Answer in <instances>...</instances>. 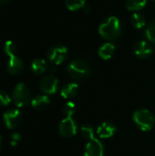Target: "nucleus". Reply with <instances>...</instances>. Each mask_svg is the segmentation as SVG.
<instances>
[{
    "instance_id": "dca6fc26",
    "label": "nucleus",
    "mask_w": 155,
    "mask_h": 156,
    "mask_svg": "<svg viewBox=\"0 0 155 156\" xmlns=\"http://www.w3.org/2000/svg\"><path fill=\"white\" fill-rule=\"evenodd\" d=\"M47 69H48V64L44 59L37 58L33 60V62L31 63V70L33 73L37 75L43 74L47 70Z\"/></svg>"
},
{
    "instance_id": "0eeeda50",
    "label": "nucleus",
    "mask_w": 155,
    "mask_h": 156,
    "mask_svg": "<svg viewBox=\"0 0 155 156\" xmlns=\"http://www.w3.org/2000/svg\"><path fill=\"white\" fill-rule=\"evenodd\" d=\"M39 87L45 94H54L58 89V80L54 75H47L41 80Z\"/></svg>"
},
{
    "instance_id": "ddd939ff",
    "label": "nucleus",
    "mask_w": 155,
    "mask_h": 156,
    "mask_svg": "<svg viewBox=\"0 0 155 156\" xmlns=\"http://www.w3.org/2000/svg\"><path fill=\"white\" fill-rule=\"evenodd\" d=\"M79 85L76 82H69L65 84L60 90V95L64 99H71L74 98L79 92Z\"/></svg>"
},
{
    "instance_id": "2eb2a0df",
    "label": "nucleus",
    "mask_w": 155,
    "mask_h": 156,
    "mask_svg": "<svg viewBox=\"0 0 155 156\" xmlns=\"http://www.w3.org/2000/svg\"><path fill=\"white\" fill-rule=\"evenodd\" d=\"M114 51H115V47L113 44L111 43H105L103 44L100 48H99V56L104 59V60H108L110 58H112L113 54H114Z\"/></svg>"
},
{
    "instance_id": "f03ea898",
    "label": "nucleus",
    "mask_w": 155,
    "mask_h": 156,
    "mask_svg": "<svg viewBox=\"0 0 155 156\" xmlns=\"http://www.w3.org/2000/svg\"><path fill=\"white\" fill-rule=\"evenodd\" d=\"M67 71L72 79L82 80L90 76L91 68L86 60L82 58H75L68 65Z\"/></svg>"
},
{
    "instance_id": "5701e85b",
    "label": "nucleus",
    "mask_w": 155,
    "mask_h": 156,
    "mask_svg": "<svg viewBox=\"0 0 155 156\" xmlns=\"http://www.w3.org/2000/svg\"><path fill=\"white\" fill-rule=\"evenodd\" d=\"M146 37L149 41L155 42V21L150 23L146 28Z\"/></svg>"
},
{
    "instance_id": "1a4fd4ad",
    "label": "nucleus",
    "mask_w": 155,
    "mask_h": 156,
    "mask_svg": "<svg viewBox=\"0 0 155 156\" xmlns=\"http://www.w3.org/2000/svg\"><path fill=\"white\" fill-rule=\"evenodd\" d=\"M104 146L99 139H92L88 142L85 147L84 156H103Z\"/></svg>"
},
{
    "instance_id": "6ab92c4d",
    "label": "nucleus",
    "mask_w": 155,
    "mask_h": 156,
    "mask_svg": "<svg viewBox=\"0 0 155 156\" xmlns=\"http://www.w3.org/2000/svg\"><path fill=\"white\" fill-rule=\"evenodd\" d=\"M80 133L82 135V137L88 141H90L92 139H94V133H95V130L93 128L92 125L87 123L81 126L80 128Z\"/></svg>"
},
{
    "instance_id": "6e6552de",
    "label": "nucleus",
    "mask_w": 155,
    "mask_h": 156,
    "mask_svg": "<svg viewBox=\"0 0 155 156\" xmlns=\"http://www.w3.org/2000/svg\"><path fill=\"white\" fill-rule=\"evenodd\" d=\"M3 119L5 126L12 130L19 124L21 120V112L17 109H10L4 113Z\"/></svg>"
},
{
    "instance_id": "f3484780",
    "label": "nucleus",
    "mask_w": 155,
    "mask_h": 156,
    "mask_svg": "<svg viewBox=\"0 0 155 156\" xmlns=\"http://www.w3.org/2000/svg\"><path fill=\"white\" fill-rule=\"evenodd\" d=\"M149 0H126V7L130 11H139L143 9Z\"/></svg>"
},
{
    "instance_id": "a211bd4d",
    "label": "nucleus",
    "mask_w": 155,
    "mask_h": 156,
    "mask_svg": "<svg viewBox=\"0 0 155 156\" xmlns=\"http://www.w3.org/2000/svg\"><path fill=\"white\" fill-rule=\"evenodd\" d=\"M132 26L136 28V29H140L143 28L145 24H146V20L145 17L143 14L141 13H137L135 12L132 16Z\"/></svg>"
},
{
    "instance_id": "f257e3e1",
    "label": "nucleus",
    "mask_w": 155,
    "mask_h": 156,
    "mask_svg": "<svg viewBox=\"0 0 155 156\" xmlns=\"http://www.w3.org/2000/svg\"><path fill=\"white\" fill-rule=\"evenodd\" d=\"M99 33L106 40L112 41L117 39L122 34V25L120 20L115 16L109 17L100 26Z\"/></svg>"
},
{
    "instance_id": "412c9836",
    "label": "nucleus",
    "mask_w": 155,
    "mask_h": 156,
    "mask_svg": "<svg viewBox=\"0 0 155 156\" xmlns=\"http://www.w3.org/2000/svg\"><path fill=\"white\" fill-rule=\"evenodd\" d=\"M76 111H77L76 104L72 101H68L63 106V113L65 117L72 118V116L76 113Z\"/></svg>"
},
{
    "instance_id": "4468645a",
    "label": "nucleus",
    "mask_w": 155,
    "mask_h": 156,
    "mask_svg": "<svg viewBox=\"0 0 155 156\" xmlns=\"http://www.w3.org/2000/svg\"><path fill=\"white\" fill-rule=\"evenodd\" d=\"M50 100L47 95H37L31 101V105L36 110H44L49 104Z\"/></svg>"
},
{
    "instance_id": "4be33fe9",
    "label": "nucleus",
    "mask_w": 155,
    "mask_h": 156,
    "mask_svg": "<svg viewBox=\"0 0 155 156\" xmlns=\"http://www.w3.org/2000/svg\"><path fill=\"white\" fill-rule=\"evenodd\" d=\"M4 51L8 57L16 55V44L12 40H6L5 45H4Z\"/></svg>"
},
{
    "instance_id": "7ed1b4c3",
    "label": "nucleus",
    "mask_w": 155,
    "mask_h": 156,
    "mask_svg": "<svg viewBox=\"0 0 155 156\" xmlns=\"http://www.w3.org/2000/svg\"><path fill=\"white\" fill-rule=\"evenodd\" d=\"M135 125L143 132L151 131L155 124V116L147 109L137 110L132 116Z\"/></svg>"
},
{
    "instance_id": "423d86ee",
    "label": "nucleus",
    "mask_w": 155,
    "mask_h": 156,
    "mask_svg": "<svg viewBox=\"0 0 155 156\" xmlns=\"http://www.w3.org/2000/svg\"><path fill=\"white\" fill-rule=\"evenodd\" d=\"M78 131V125L72 118L65 117L59 123L58 133L64 138H70L76 135Z\"/></svg>"
},
{
    "instance_id": "aec40b11",
    "label": "nucleus",
    "mask_w": 155,
    "mask_h": 156,
    "mask_svg": "<svg viewBox=\"0 0 155 156\" xmlns=\"http://www.w3.org/2000/svg\"><path fill=\"white\" fill-rule=\"evenodd\" d=\"M86 0H66L67 7L71 11H76L85 6Z\"/></svg>"
},
{
    "instance_id": "393cba45",
    "label": "nucleus",
    "mask_w": 155,
    "mask_h": 156,
    "mask_svg": "<svg viewBox=\"0 0 155 156\" xmlns=\"http://www.w3.org/2000/svg\"><path fill=\"white\" fill-rule=\"evenodd\" d=\"M21 140V134L19 133H14L11 135V141H14L16 143H18Z\"/></svg>"
},
{
    "instance_id": "9b49d317",
    "label": "nucleus",
    "mask_w": 155,
    "mask_h": 156,
    "mask_svg": "<svg viewBox=\"0 0 155 156\" xmlns=\"http://www.w3.org/2000/svg\"><path fill=\"white\" fill-rule=\"evenodd\" d=\"M117 132V127L111 122H104L97 128V134L101 139H109Z\"/></svg>"
},
{
    "instance_id": "a878e982",
    "label": "nucleus",
    "mask_w": 155,
    "mask_h": 156,
    "mask_svg": "<svg viewBox=\"0 0 155 156\" xmlns=\"http://www.w3.org/2000/svg\"><path fill=\"white\" fill-rule=\"evenodd\" d=\"M8 0H0V5H4L5 3H6Z\"/></svg>"
},
{
    "instance_id": "9d476101",
    "label": "nucleus",
    "mask_w": 155,
    "mask_h": 156,
    "mask_svg": "<svg viewBox=\"0 0 155 156\" xmlns=\"http://www.w3.org/2000/svg\"><path fill=\"white\" fill-rule=\"evenodd\" d=\"M153 52V47L149 41L141 40L137 42L134 46V53L135 55L142 59L148 58Z\"/></svg>"
},
{
    "instance_id": "b1692460",
    "label": "nucleus",
    "mask_w": 155,
    "mask_h": 156,
    "mask_svg": "<svg viewBox=\"0 0 155 156\" xmlns=\"http://www.w3.org/2000/svg\"><path fill=\"white\" fill-rule=\"evenodd\" d=\"M11 102L10 96L3 90H0V106H7Z\"/></svg>"
},
{
    "instance_id": "20e7f679",
    "label": "nucleus",
    "mask_w": 155,
    "mask_h": 156,
    "mask_svg": "<svg viewBox=\"0 0 155 156\" xmlns=\"http://www.w3.org/2000/svg\"><path fill=\"white\" fill-rule=\"evenodd\" d=\"M12 99L16 107L21 108L27 105L31 99V94L27 86L24 83H18L13 90Z\"/></svg>"
},
{
    "instance_id": "39448f33",
    "label": "nucleus",
    "mask_w": 155,
    "mask_h": 156,
    "mask_svg": "<svg viewBox=\"0 0 155 156\" xmlns=\"http://www.w3.org/2000/svg\"><path fill=\"white\" fill-rule=\"evenodd\" d=\"M68 55V48L61 45L51 47L48 51V60L55 66L63 63Z\"/></svg>"
},
{
    "instance_id": "f8f14e48",
    "label": "nucleus",
    "mask_w": 155,
    "mask_h": 156,
    "mask_svg": "<svg viewBox=\"0 0 155 156\" xmlns=\"http://www.w3.org/2000/svg\"><path fill=\"white\" fill-rule=\"evenodd\" d=\"M23 67H24L23 61L16 55L9 57V59H8V62L6 65V69L10 74H12V75L19 74L22 71Z\"/></svg>"
},
{
    "instance_id": "bb28decb",
    "label": "nucleus",
    "mask_w": 155,
    "mask_h": 156,
    "mask_svg": "<svg viewBox=\"0 0 155 156\" xmlns=\"http://www.w3.org/2000/svg\"><path fill=\"white\" fill-rule=\"evenodd\" d=\"M1 146H2V137L0 135V149H1Z\"/></svg>"
}]
</instances>
